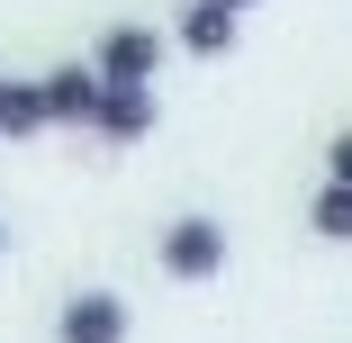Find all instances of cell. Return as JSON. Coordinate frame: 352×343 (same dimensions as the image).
Returning <instances> with one entry per match:
<instances>
[{
    "label": "cell",
    "mask_w": 352,
    "mask_h": 343,
    "mask_svg": "<svg viewBox=\"0 0 352 343\" xmlns=\"http://www.w3.org/2000/svg\"><path fill=\"white\" fill-rule=\"evenodd\" d=\"M91 73H100L109 91H154V73H163V36H154V27H135V19L109 27L100 54H91Z\"/></svg>",
    "instance_id": "cell-1"
},
{
    "label": "cell",
    "mask_w": 352,
    "mask_h": 343,
    "mask_svg": "<svg viewBox=\"0 0 352 343\" xmlns=\"http://www.w3.org/2000/svg\"><path fill=\"white\" fill-rule=\"evenodd\" d=\"M163 271H172V280H217V271H226V226L217 217H181L163 235Z\"/></svg>",
    "instance_id": "cell-2"
},
{
    "label": "cell",
    "mask_w": 352,
    "mask_h": 343,
    "mask_svg": "<svg viewBox=\"0 0 352 343\" xmlns=\"http://www.w3.org/2000/svg\"><path fill=\"white\" fill-rule=\"evenodd\" d=\"M54 343H126V298H109V289L63 298V316H54Z\"/></svg>",
    "instance_id": "cell-3"
},
{
    "label": "cell",
    "mask_w": 352,
    "mask_h": 343,
    "mask_svg": "<svg viewBox=\"0 0 352 343\" xmlns=\"http://www.w3.org/2000/svg\"><path fill=\"white\" fill-rule=\"evenodd\" d=\"M100 100H109V82L91 73V63H63V73H45V118H54V126H91Z\"/></svg>",
    "instance_id": "cell-4"
},
{
    "label": "cell",
    "mask_w": 352,
    "mask_h": 343,
    "mask_svg": "<svg viewBox=\"0 0 352 343\" xmlns=\"http://www.w3.org/2000/svg\"><path fill=\"white\" fill-rule=\"evenodd\" d=\"M154 118H163V100H154V91H109V100H100V118H91V135H100V145H145Z\"/></svg>",
    "instance_id": "cell-5"
},
{
    "label": "cell",
    "mask_w": 352,
    "mask_h": 343,
    "mask_svg": "<svg viewBox=\"0 0 352 343\" xmlns=\"http://www.w3.org/2000/svg\"><path fill=\"white\" fill-rule=\"evenodd\" d=\"M54 118H45V82H0V135H45Z\"/></svg>",
    "instance_id": "cell-6"
},
{
    "label": "cell",
    "mask_w": 352,
    "mask_h": 343,
    "mask_svg": "<svg viewBox=\"0 0 352 343\" xmlns=\"http://www.w3.org/2000/svg\"><path fill=\"white\" fill-rule=\"evenodd\" d=\"M181 45H190V54H226V45H235V19L208 10V0H190V10H181Z\"/></svg>",
    "instance_id": "cell-7"
},
{
    "label": "cell",
    "mask_w": 352,
    "mask_h": 343,
    "mask_svg": "<svg viewBox=\"0 0 352 343\" xmlns=\"http://www.w3.org/2000/svg\"><path fill=\"white\" fill-rule=\"evenodd\" d=\"M316 235L325 244H352V190H334V181L316 190Z\"/></svg>",
    "instance_id": "cell-8"
},
{
    "label": "cell",
    "mask_w": 352,
    "mask_h": 343,
    "mask_svg": "<svg viewBox=\"0 0 352 343\" xmlns=\"http://www.w3.org/2000/svg\"><path fill=\"white\" fill-rule=\"evenodd\" d=\"M325 172H334V190H352V135H334V154H325Z\"/></svg>",
    "instance_id": "cell-9"
},
{
    "label": "cell",
    "mask_w": 352,
    "mask_h": 343,
    "mask_svg": "<svg viewBox=\"0 0 352 343\" xmlns=\"http://www.w3.org/2000/svg\"><path fill=\"white\" fill-rule=\"evenodd\" d=\"M208 10H226V19H244V10H253V0H208Z\"/></svg>",
    "instance_id": "cell-10"
},
{
    "label": "cell",
    "mask_w": 352,
    "mask_h": 343,
    "mask_svg": "<svg viewBox=\"0 0 352 343\" xmlns=\"http://www.w3.org/2000/svg\"><path fill=\"white\" fill-rule=\"evenodd\" d=\"M0 253H10V217H0Z\"/></svg>",
    "instance_id": "cell-11"
},
{
    "label": "cell",
    "mask_w": 352,
    "mask_h": 343,
    "mask_svg": "<svg viewBox=\"0 0 352 343\" xmlns=\"http://www.w3.org/2000/svg\"><path fill=\"white\" fill-rule=\"evenodd\" d=\"M0 82H10V73H0Z\"/></svg>",
    "instance_id": "cell-12"
}]
</instances>
